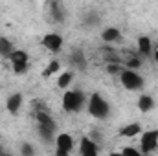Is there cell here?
Instances as JSON below:
<instances>
[{"label": "cell", "instance_id": "19", "mask_svg": "<svg viewBox=\"0 0 158 156\" xmlns=\"http://www.w3.org/2000/svg\"><path fill=\"white\" fill-rule=\"evenodd\" d=\"M107 74H110V76H114V74H119L123 68H121V63L119 61H109L107 63Z\"/></svg>", "mask_w": 158, "mask_h": 156}, {"label": "cell", "instance_id": "6", "mask_svg": "<svg viewBox=\"0 0 158 156\" xmlns=\"http://www.w3.org/2000/svg\"><path fill=\"white\" fill-rule=\"evenodd\" d=\"M158 147V129H151L145 132H140V153L151 154Z\"/></svg>", "mask_w": 158, "mask_h": 156}, {"label": "cell", "instance_id": "10", "mask_svg": "<svg viewBox=\"0 0 158 156\" xmlns=\"http://www.w3.org/2000/svg\"><path fill=\"white\" fill-rule=\"evenodd\" d=\"M22 101H24V96L20 94V92H15V94H11L7 99H6V109H7V112L9 114H19V110H20V107H22Z\"/></svg>", "mask_w": 158, "mask_h": 156}, {"label": "cell", "instance_id": "22", "mask_svg": "<svg viewBox=\"0 0 158 156\" xmlns=\"http://www.w3.org/2000/svg\"><path fill=\"white\" fill-rule=\"evenodd\" d=\"M20 153H22V154H33V149H31L30 145H22V149H20Z\"/></svg>", "mask_w": 158, "mask_h": 156}, {"label": "cell", "instance_id": "12", "mask_svg": "<svg viewBox=\"0 0 158 156\" xmlns=\"http://www.w3.org/2000/svg\"><path fill=\"white\" fill-rule=\"evenodd\" d=\"M138 109H140L142 112H151V110L155 109V99H153V96L142 94V96L138 97Z\"/></svg>", "mask_w": 158, "mask_h": 156}, {"label": "cell", "instance_id": "18", "mask_svg": "<svg viewBox=\"0 0 158 156\" xmlns=\"http://www.w3.org/2000/svg\"><path fill=\"white\" fill-rule=\"evenodd\" d=\"M72 81H74V74L72 72H64V74H61L59 79H57V86L64 90V88H68L72 84Z\"/></svg>", "mask_w": 158, "mask_h": 156}, {"label": "cell", "instance_id": "5", "mask_svg": "<svg viewBox=\"0 0 158 156\" xmlns=\"http://www.w3.org/2000/svg\"><path fill=\"white\" fill-rule=\"evenodd\" d=\"M9 61H11L13 72L17 76H22L30 70V55L24 50H13V53L9 55Z\"/></svg>", "mask_w": 158, "mask_h": 156}, {"label": "cell", "instance_id": "7", "mask_svg": "<svg viewBox=\"0 0 158 156\" xmlns=\"http://www.w3.org/2000/svg\"><path fill=\"white\" fill-rule=\"evenodd\" d=\"M74 151V138L68 132H61L55 136V154L66 156Z\"/></svg>", "mask_w": 158, "mask_h": 156}, {"label": "cell", "instance_id": "24", "mask_svg": "<svg viewBox=\"0 0 158 156\" xmlns=\"http://www.w3.org/2000/svg\"><path fill=\"white\" fill-rule=\"evenodd\" d=\"M0 153H2V145H0Z\"/></svg>", "mask_w": 158, "mask_h": 156}, {"label": "cell", "instance_id": "9", "mask_svg": "<svg viewBox=\"0 0 158 156\" xmlns=\"http://www.w3.org/2000/svg\"><path fill=\"white\" fill-rule=\"evenodd\" d=\"M42 46H44L46 50L57 53V51L63 48V35H59V33H46V35L42 37Z\"/></svg>", "mask_w": 158, "mask_h": 156}, {"label": "cell", "instance_id": "8", "mask_svg": "<svg viewBox=\"0 0 158 156\" xmlns=\"http://www.w3.org/2000/svg\"><path fill=\"white\" fill-rule=\"evenodd\" d=\"M99 153V147L96 143V140H92L90 136H83L81 143H79V154L81 156H96Z\"/></svg>", "mask_w": 158, "mask_h": 156}, {"label": "cell", "instance_id": "14", "mask_svg": "<svg viewBox=\"0 0 158 156\" xmlns=\"http://www.w3.org/2000/svg\"><path fill=\"white\" fill-rule=\"evenodd\" d=\"M101 39L105 40V42H116V40L121 39V31H119L118 28H112V26H109V28H105V30H103V33H101Z\"/></svg>", "mask_w": 158, "mask_h": 156}, {"label": "cell", "instance_id": "20", "mask_svg": "<svg viewBox=\"0 0 158 156\" xmlns=\"http://www.w3.org/2000/svg\"><path fill=\"white\" fill-rule=\"evenodd\" d=\"M140 66H142V59H140L138 55H134V57H131V59L127 61V68H132V70H134V68H140Z\"/></svg>", "mask_w": 158, "mask_h": 156}, {"label": "cell", "instance_id": "17", "mask_svg": "<svg viewBox=\"0 0 158 156\" xmlns=\"http://www.w3.org/2000/svg\"><path fill=\"white\" fill-rule=\"evenodd\" d=\"M61 70V63L57 61V59H53V61H50L48 63V66L42 70V77L46 79V77H50V76H53V74H57Z\"/></svg>", "mask_w": 158, "mask_h": 156}, {"label": "cell", "instance_id": "13", "mask_svg": "<svg viewBox=\"0 0 158 156\" xmlns=\"http://www.w3.org/2000/svg\"><path fill=\"white\" fill-rule=\"evenodd\" d=\"M153 50V40L149 39L147 35H140L138 37V53H142L143 57H147Z\"/></svg>", "mask_w": 158, "mask_h": 156}, {"label": "cell", "instance_id": "3", "mask_svg": "<svg viewBox=\"0 0 158 156\" xmlns=\"http://www.w3.org/2000/svg\"><path fill=\"white\" fill-rule=\"evenodd\" d=\"M85 105V94L81 90H66L63 96V109L66 112H79Z\"/></svg>", "mask_w": 158, "mask_h": 156}, {"label": "cell", "instance_id": "2", "mask_svg": "<svg viewBox=\"0 0 158 156\" xmlns=\"http://www.w3.org/2000/svg\"><path fill=\"white\" fill-rule=\"evenodd\" d=\"M109 112H110V107L109 103L103 99V96L99 94H92L88 97V114L96 119H105L109 117Z\"/></svg>", "mask_w": 158, "mask_h": 156}, {"label": "cell", "instance_id": "15", "mask_svg": "<svg viewBox=\"0 0 158 156\" xmlns=\"http://www.w3.org/2000/svg\"><path fill=\"white\" fill-rule=\"evenodd\" d=\"M13 42L7 39V37H0V57H7L9 59V55L13 53Z\"/></svg>", "mask_w": 158, "mask_h": 156}, {"label": "cell", "instance_id": "11", "mask_svg": "<svg viewBox=\"0 0 158 156\" xmlns=\"http://www.w3.org/2000/svg\"><path fill=\"white\" fill-rule=\"evenodd\" d=\"M140 132H142V125L138 121L129 123V125H123L119 129V136H123V138H136Z\"/></svg>", "mask_w": 158, "mask_h": 156}, {"label": "cell", "instance_id": "4", "mask_svg": "<svg viewBox=\"0 0 158 156\" xmlns=\"http://www.w3.org/2000/svg\"><path fill=\"white\" fill-rule=\"evenodd\" d=\"M119 81H121L123 88H127V90H131V92L143 88V77H142L136 70H132V68L121 70V72H119Z\"/></svg>", "mask_w": 158, "mask_h": 156}, {"label": "cell", "instance_id": "21", "mask_svg": "<svg viewBox=\"0 0 158 156\" xmlns=\"http://www.w3.org/2000/svg\"><path fill=\"white\" fill-rule=\"evenodd\" d=\"M119 154H132V156H140V149H132V147H123L121 151H119Z\"/></svg>", "mask_w": 158, "mask_h": 156}, {"label": "cell", "instance_id": "1", "mask_svg": "<svg viewBox=\"0 0 158 156\" xmlns=\"http://www.w3.org/2000/svg\"><path fill=\"white\" fill-rule=\"evenodd\" d=\"M35 114V119H37V130H39L40 138L44 140V142H50L52 138H53V132H55V121H53V117L50 116V112L46 110V109H42V110H35L33 112Z\"/></svg>", "mask_w": 158, "mask_h": 156}, {"label": "cell", "instance_id": "23", "mask_svg": "<svg viewBox=\"0 0 158 156\" xmlns=\"http://www.w3.org/2000/svg\"><path fill=\"white\" fill-rule=\"evenodd\" d=\"M155 61H156V63H158V50H156V51H155Z\"/></svg>", "mask_w": 158, "mask_h": 156}, {"label": "cell", "instance_id": "16", "mask_svg": "<svg viewBox=\"0 0 158 156\" xmlns=\"http://www.w3.org/2000/svg\"><path fill=\"white\" fill-rule=\"evenodd\" d=\"M70 61H72V64L77 70H85V66H86V59H85V53L83 51H74L70 55Z\"/></svg>", "mask_w": 158, "mask_h": 156}]
</instances>
